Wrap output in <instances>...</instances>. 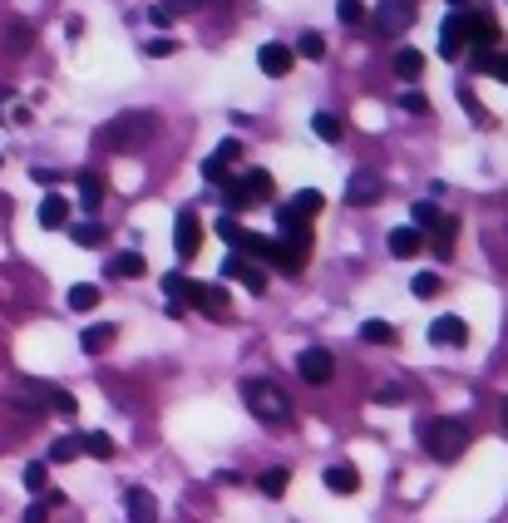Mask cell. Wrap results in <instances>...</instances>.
I'll return each instance as SVG.
<instances>
[{
	"label": "cell",
	"instance_id": "48",
	"mask_svg": "<svg viewBox=\"0 0 508 523\" xmlns=\"http://www.w3.org/2000/svg\"><path fill=\"white\" fill-rule=\"evenodd\" d=\"M149 15H153V25H168L173 20V5H153Z\"/></svg>",
	"mask_w": 508,
	"mask_h": 523
},
{
	"label": "cell",
	"instance_id": "19",
	"mask_svg": "<svg viewBox=\"0 0 508 523\" xmlns=\"http://www.w3.org/2000/svg\"><path fill=\"white\" fill-rule=\"evenodd\" d=\"M464 30H469V40H474V45H498V25L488 20L484 11L464 15Z\"/></svg>",
	"mask_w": 508,
	"mask_h": 523
},
{
	"label": "cell",
	"instance_id": "29",
	"mask_svg": "<svg viewBox=\"0 0 508 523\" xmlns=\"http://www.w3.org/2000/svg\"><path fill=\"white\" fill-rule=\"evenodd\" d=\"M70 237H75L79 247H89V252L104 247V227H99V223H75V227H70Z\"/></svg>",
	"mask_w": 508,
	"mask_h": 523
},
{
	"label": "cell",
	"instance_id": "33",
	"mask_svg": "<svg viewBox=\"0 0 508 523\" xmlns=\"http://www.w3.org/2000/svg\"><path fill=\"white\" fill-rule=\"evenodd\" d=\"M70 460H79V435H64L50 445V464H70Z\"/></svg>",
	"mask_w": 508,
	"mask_h": 523
},
{
	"label": "cell",
	"instance_id": "4",
	"mask_svg": "<svg viewBox=\"0 0 508 523\" xmlns=\"http://www.w3.org/2000/svg\"><path fill=\"white\" fill-rule=\"evenodd\" d=\"M414 25V0H381L375 11V35H405Z\"/></svg>",
	"mask_w": 508,
	"mask_h": 523
},
{
	"label": "cell",
	"instance_id": "22",
	"mask_svg": "<svg viewBox=\"0 0 508 523\" xmlns=\"http://www.w3.org/2000/svg\"><path fill=\"white\" fill-rule=\"evenodd\" d=\"M79 346H85L89 355L109 351V346H114V326H85V336H79Z\"/></svg>",
	"mask_w": 508,
	"mask_h": 523
},
{
	"label": "cell",
	"instance_id": "21",
	"mask_svg": "<svg viewBox=\"0 0 508 523\" xmlns=\"http://www.w3.org/2000/svg\"><path fill=\"white\" fill-rule=\"evenodd\" d=\"M242 188H247V198H252V208H257L262 198H272V173H266V168H252V173L242 178Z\"/></svg>",
	"mask_w": 508,
	"mask_h": 523
},
{
	"label": "cell",
	"instance_id": "50",
	"mask_svg": "<svg viewBox=\"0 0 508 523\" xmlns=\"http://www.w3.org/2000/svg\"><path fill=\"white\" fill-rule=\"evenodd\" d=\"M449 5H455L459 15H464V11H474V0H449Z\"/></svg>",
	"mask_w": 508,
	"mask_h": 523
},
{
	"label": "cell",
	"instance_id": "14",
	"mask_svg": "<svg viewBox=\"0 0 508 523\" xmlns=\"http://www.w3.org/2000/svg\"><path fill=\"white\" fill-rule=\"evenodd\" d=\"M455 237H459V223H455V217H439V223L430 227V237H424V242H430V247H434V257L445 262V257L455 252Z\"/></svg>",
	"mask_w": 508,
	"mask_h": 523
},
{
	"label": "cell",
	"instance_id": "3",
	"mask_svg": "<svg viewBox=\"0 0 508 523\" xmlns=\"http://www.w3.org/2000/svg\"><path fill=\"white\" fill-rule=\"evenodd\" d=\"M149 139H153V118H149V114H119L114 124L99 134V143H109V149H119V153L143 149Z\"/></svg>",
	"mask_w": 508,
	"mask_h": 523
},
{
	"label": "cell",
	"instance_id": "1",
	"mask_svg": "<svg viewBox=\"0 0 508 523\" xmlns=\"http://www.w3.org/2000/svg\"><path fill=\"white\" fill-rule=\"evenodd\" d=\"M424 449H430L439 464H449V460H459L464 454V445H469V425L464 420H449V415H439V420H430L424 425Z\"/></svg>",
	"mask_w": 508,
	"mask_h": 523
},
{
	"label": "cell",
	"instance_id": "7",
	"mask_svg": "<svg viewBox=\"0 0 508 523\" xmlns=\"http://www.w3.org/2000/svg\"><path fill=\"white\" fill-rule=\"evenodd\" d=\"M346 203L350 208H375L381 203V178H375V173H350V183H346Z\"/></svg>",
	"mask_w": 508,
	"mask_h": 523
},
{
	"label": "cell",
	"instance_id": "2",
	"mask_svg": "<svg viewBox=\"0 0 508 523\" xmlns=\"http://www.w3.org/2000/svg\"><path fill=\"white\" fill-rule=\"evenodd\" d=\"M242 396H247V410H252L262 425H286V420H291V400H286L282 385H272V380H247Z\"/></svg>",
	"mask_w": 508,
	"mask_h": 523
},
{
	"label": "cell",
	"instance_id": "31",
	"mask_svg": "<svg viewBox=\"0 0 508 523\" xmlns=\"http://www.w3.org/2000/svg\"><path fill=\"white\" fill-rule=\"evenodd\" d=\"M286 484H291V474H286V470H266L262 479H257V489H262L266 499H282V494H286Z\"/></svg>",
	"mask_w": 508,
	"mask_h": 523
},
{
	"label": "cell",
	"instance_id": "49",
	"mask_svg": "<svg viewBox=\"0 0 508 523\" xmlns=\"http://www.w3.org/2000/svg\"><path fill=\"white\" fill-rule=\"evenodd\" d=\"M202 0H173V11H198Z\"/></svg>",
	"mask_w": 508,
	"mask_h": 523
},
{
	"label": "cell",
	"instance_id": "40",
	"mask_svg": "<svg viewBox=\"0 0 508 523\" xmlns=\"http://www.w3.org/2000/svg\"><path fill=\"white\" fill-rule=\"evenodd\" d=\"M400 109H405V114H430V99L414 94V89H405V94H400Z\"/></svg>",
	"mask_w": 508,
	"mask_h": 523
},
{
	"label": "cell",
	"instance_id": "32",
	"mask_svg": "<svg viewBox=\"0 0 508 523\" xmlns=\"http://www.w3.org/2000/svg\"><path fill=\"white\" fill-rule=\"evenodd\" d=\"M439 287H445V277H439V272H420V277L410 282V291L420 301H430V297H439Z\"/></svg>",
	"mask_w": 508,
	"mask_h": 523
},
{
	"label": "cell",
	"instance_id": "12",
	"mask_svg": "<svg viewBox=\"0 0 508 523\" xmlns=\"http://www.w3.org/2000/svg\"><path fill=\"white\" fill-rule=\"evenodd\" d=\"M430 341L434 346H464L469 341V326L459 316H434L430 321Z\"/></svg>",
	"mask_w": 508,
	"mask_h": 523
},
{
	"label": "cell",
	"instance_id": "17",
	"mask_svg": "<svg viewBox=\"0 0 508 523\" xmlns=\"http://www.w3.org/2000/svg\"><path fill=\"white\" fill-rule=\"evenodd\" d=\"M326 489L331 494H356L360 489V470H356V464H331V470H326Z\"/></svg>",
	"mask_w": 508,
	"mask_h": 523
},
{
	"label": "cell",
	"instance_id": "8",
	"mask_svg": "<svg viewBox=\"0 0 508 523\" xmlns=\"http://www.w3.org/2000/svg\"><path fill=\"white\" fill-rule=\"evenodd\" d=\"M223 277L242 282L247 291H257V297H262V291H266V272H262V267H252L247 257H227V262H223Z\"/></svg>",
	"mask_w": 508,
	"mask_h": 523
},
{
	"label": "cell",
	"instance_id": "26",
	"mask_svg": "<svg viewBox=\"0 0 508 523\" xmlns=\"http://www.w3.org/2000/svg\"><path fill=\"white\" fill-rule=\"evenodd\" d=\"M143 267H149V262H143L138 252H119L114 262H109V272H114V277H143Z\"/></svg>",
	"mask_w": 508,
	"mask_h": 523
},
{
	"label": "cell",
	"instance_id": "44",
	"mask_svg": "<svg viewBox=\"0 0 508 523\" xmlns=\"http://www.w3.org/2000/svg\"><path fill=\"white\" fill-rule=\"evenodd\" d=\"M212 159H223V163H233V159H242V143H237V139H227V143H217V149H212Z\"/></svg>",
	"mask_w": 508,
	"mask_h": 523
},
{
	"label": "cell",
	"instance_id": "18",
	"mask_svg": "<svg viewBox=\"0 0 508 523\" xmlns=\"http://www.w3.org/2000/svg\"><path fill=\"white\" fill-rule=\"evenodd\" d=\"M99 203H104V178L99 173H79V208L99 213Z\"/></svg>",
	"mask_w": 508,
	"mask_h": 523
},
{
	"label": "cell",
	"instance_id": "35",
	"mask_svg": "<svg viewBox=\"0 0 508 523\" xmlns=\"http://www.w3.org/2000/svg\"><path fill=\"white\" fill-rule=\"evenodd\" d=\"M410 217H414V223H410L414 233H430V227L439 223V208H434V203H414V213H410Z\"/></svg>",
	"mask_w": 508,
	"mask_h": 523
},
{
	"label": "cell",
	"instance_id": "45",
	"mask_svg": "<svg viewBox=\"0 0 508 523\" xmlns=\"http://www.w3.org/2000/svg\"><path fill=\"white\" fill-rule=\"evenodd\" d=\"M202 178H208V183H223L227 178V163L223 159H208V163H202Z\"/></svg>",
	"mask_w": 508,
	"mask_h": 523
},
{
	"label": "cell",
	"instance_id": "34",
	"mask_svg": "<svg viewBox=\"0 0 508 523\" xmlns=\"http://www.w3.org/2000/svg\"><path fill=\"white\" fill-rule=\"evenodd\" d=\"M360 341H371V346H390V341H395V326H385V321H365V326H360Z\"/></svg>",
	"mask_w": 508,
	"mask_h": 523
},
{
	"label": "cell",
	"instance_id": "36",
	"mask_svg": "<svg viewBox=\"0 0 508 523\" xmlns=\"http://www.w3.org/2000/svg\"><path fill=\"white\" fill-rule=\"evenodd\" d=\"M20 479H25V489H30V494H45V484H50V470H45V464H25Z\"/></svg>",
	"mask_w": 508,
	"mask_h": 523
},
{
	"label": "cell",
	"instance_id": "27",
	"mask_svg": "<svg viewBox=\"0 0 508 523\" xmlns=\"http://www.w3.org/2000/svg\"><path fill=\"white\" fill-rule=\"evenodd\" d=\"M321 208H326V198H321L316 188H307V192H297V198H291V213H297V217H316Z\"/></svg>",
	"mask_w": 508,
	"mask_h": 523
},
{
	"label": "cell",
	"instance_id": "41",
	"mask_svg": "<svg viewBox=\"0 0 508 523\" xmlns=\"http://www.w3.org/2000/svg\"><path fill=\"white\" fill-rule=\"evenodd\" d=\"M50 503H60L50 494V499H40V503H30V509H25V523H50Z\"/></svg>",
	"mask_w": 508,
	"mask_h": 523
},
{
	"label": "cell",
	"instance_id": "38",
	"mask_svg": "<svg viewBox=\"0 0 508 523\" xmlns=\"http://www.w3.org/2000/svg\"><path fill=\"white\" fill-rule=\"evenodd\" d=\"M301 54H307V60H326V40H321L316 30H307L301 35Z\"/></svg>",
	"mask_w": 508,
	"mask_h": 523
},
{
	"label": "cell",
	"instance_id": "13",
	"mask_svg": "<svg viewBox=\"0 0 508 523\" xmlns=\"http://www.w3.org/2000/svg\"><path fill=\"white\" fill-rule=\"evenodd\" d=\"M193 306H202L208 316L223 321L227 311H233V297H227V287H212V282H198V297H193Z\"/></svg>",
	"mask_w": 508,
	"mask_h": 523
},
{
	"label": "cell",
	"instance_id": "47",
	"mask_svg": "<svg viewBox=\"0 0 508 523\" xmlns=\"http://www.w3.org/2000/svg\"><path fill=\"white\" fill-rule=\"evenodd\" d=\"M25 45H30V25H15V30H11V50H25Z\"/></svg>",
	"mask_w": 508,
	"mask_h": 523
},
{
	"label": "cell",
	"instance_id": "20",
	"mask_svg": "<svg viewBox=\"0 0 508 523\" xmlns=\"http://www.w3.org/2000/svg\"><path fill=\"white\" fill-rule=\"evenodd\" d=\"M64 223H70V203H64L60 192H50V198L40 203V227H50V233H54V227H64Z\"/></svg>",
	"mask_w": 508,
	"mask_h": 523
},
{
	"label": "cell",
	"instance_id": "23",
	"mask_svg": "<svg viewBox=\"0 0 508 523\" xmlns=\"http://www.w3.org/2000/svg\"><path fill=\"white\" fill-rule=\"evenodd\" d=\"M79 454H89V460H114V439L109 435H79Z\"/></svg>",
	"mask_w": 508,
	"mask_h": 523
},
{
	"label": "cell",
	"instance_id": "9",
	"mask_svg": "<svg viewBox=\"0 0 508 523\" xmlns=\"http://www.w3.org/2000/svg\"><path fill=\"white\" fill-rule=\"evenodd\" d=\"M291 60H297V54H291V45H276V40L257 50V64H262V75H272V79L291 75Z\"/></svg>",
	"mask_w": 508,
	"mask_h": 523
},
{
	"label": "cell",
	"instance_id": "43",
	"mask_svg": "<svg viewBox=\"0 0 508 523\" xmlns=\"http://www.w3.org/2000/svg\"><path fill=\"white\" fill-rule=\"evenodd\" d=\"M173 50H178V40H168V35H159V40H149V54H153V60H168Z\"/></svg>",
	"mask_w": 508,
	"mask_h": 523
},
{
	"label": "cell",
	"instance_id": "51",
	"mask_svg": "<svg viewBox=\"0 0 508 523\" xmlns=\"http://www.w3.org/2000/svg\"><path fill=\"white\" fill-rule=\"evenodd\" d=\"M504 425H508V400H504Z\"/></svg>",
	"mask_w": 508,
	"mask_h": 523
},
{
	"label": "cell",
	"instance_id": "42",
	"mask_svg": "<svg viewBox=\"0 0 508 523\" xmlns=\"http://www.w3.org/2000/svg\"><path fill=\"white\" fill-rule=\"evenodd\" d=\"M375 405H405V390L400 385H381V390H375Z\"/></svg>",
	"mask_w": 508,
	"mask_h": 523
},
{
	"label": "cell",
	"instance_id": "30",
	"mask_svg": "<svg viewBox=\"0 0 508 523\" xmlns=\"http://www.w3.org/2000/svg\"><path fill=\"white\" fill-rule=\"evenodd\" d=\"M70 306H75V311H94V306H99V287H94V282H79V287H70Z\"/></svg>",
	"mask_w": 508,
	"mask_h": 523
},
{
	"label": "cell",
	"instance_id": "5",
	"mask_svg": "<svg viewBox=\"0 0 508 523\" xmlns=\"http://www.w3.org/2000/svg\"><path fill=\"white\" fill-rule=\"evenodd\" d=\"M198 247H202L198 213H178V217H173V252H178L183 262H193V257H198Z\"/></svg>",
	"mask_w": 508,
	"mask_h": 523
},
{
	"label": "cell",
	"instance_id": "25",
	"mask_svg": "<svg viewBox=\"0 0 508 523\" xmlns=\"http://www.w3.org/2000/svg\"><path fill=\"white\" fill-rule=\"evenodd\" d=\"M474 64H479V69H484V75H494V79H504V85H508V54L479 50V54H474Z\"/></svg>",
	"mask_w": 508,
	"mask_h": 523
},
{
	"label": "cell",
	"instance_id": "6",
	"mask_svg": "<svg viewBox=\"0 0 508 523\" xmlns=\"http://www.w3.org/2000/svg\"><path fill=\"white\" fill-rule=\"evenodd\" d=\"M297 371L307 385H331V375H336V361H331V351H321V346H307V351L297 355Z\"/></svg>",
	"mask_w": 508,
	"mask_h": 523
},
{
	"label": "cell",
	"instance_id": "37",
	"mask_svg": "<svg viewBox=\"0 0 508 523\" xmlns=\"http://www.w3.org/2000/svg\"><path fill=\"white\" fill-rule=\"evenodd\" d=\"M50 405H54V415H64V420H75V415H79V400L70 396V390H54Z\"/></svg>",
	"mask_w": 508,
	"mask_h": 523
},
{
	"label": "cell",
	"instance_id": "39",
	"mask_svg": "<svg viewBox=\"0 0 508 523\" xmlns=\"http://www.w3.org/2000/svg\"><path fill=\"white\" fill-rule=\"evenodd\" d=\"M0 114L11 118L15 128H20V124H30V109H25V104H15V99H0Z\"/></svg>",
	"mask_w": 508,
	"mask_h": 523
},
{
	"label": "cell",
	"instance_id": "46",
	"mask_svg": "<svg viewBox=\"0 0 508 523\" xmlns=\"http://www.w3.org/2000/svg\"><path fill=\"white\" fill-rule=\"evenodd\" d=\"M336 15H340V20H346V25H356L365 11H360V0H340V5H336Z\"/></svg>",
	"mask_w": 508,
	"mask_h": 523
},
{
	"label": "cell",
	"instance_id": "24",
	"mask_svg": "<svg viewBox=\"0 0 508 523\" xmlns=\"http://www.w3.org/2000/svg\"><path fill=\"white\" fill-rule=\"evenodd\" d=\"M395 75H400V79H420L424 75V54L420 50H400V54H395Z\"/></svg>",
	"mask_w": 508,
	"mask_h": 523
},
{
	"label": "cell",
	"instance_id": "10",
	"mask_svg": "<svg viewBox=\"0 0 508 523\" xmlns=\"http://www.w3.org/2000/svg\"><path fill=\"white\" fill-rule=\"evenodd\" d=\"M464 45H469L464 15H449V20L439 25V54H445V60H459V54H464Z\"/></svg>",
	"mask_w": 508,
	"mask_h": 523
},
{
	"label": "cell",
	"instance_id": "15",
	"mask_svg": "<svg viewBox=\"0 0 508 523\" xmlns=\"http://www.w3.org/2000/svg\"><path fill=\"white\" fill-rule=\"evenodd\" d=\"M163 291H168L173 311H183V306H193V297H198V282H188L183 272H168V277H163Z\"/></svg>",
	"mask_w": 508,
	"mask_h": 523
},
{
	"label": "cell",
	"instance_id": "28",
	"mask_svg": "<svg viewBox=\"0 0 508 523\" xmlns=\"http://www.w3.org/2000/svg\"><path fill=\"white\" fill-rule=\"evenodd\" d=\"M311 128H316V139H321V143H340V118H336V114H326V109H321L316 118H311Z\"/></svg>",
	"mask_w": 508,
	"mask_h": 523
},
{
	"label": "cell",
	"instance_id": "16",
	"mask_svg": "<svg viewBox=\"0 0 508 523\" xmlns=\"http://www.w3.org/2000/svg\"><path fill=\"white\" fill-rule=\"evenodd\" d=\"M420 247H424V233H414V227H395V233H390V252L400 257V262L420 257Z\"/></svg>",
	"mask_w": 508,
	"mask_h": 523
},
{
	"label": "cell",
	"instance_id": "11",
	"mask_svg": "<svg viewBox=\"0 0 508 523\" xmlns=\"http://www.w3.org/2000/svg\"><path fill=\"white\" fill-rule=\"evenodd\" d=\"M124 509L128 523H159V499L149 489H124Z\"/></svg>",
	"mask_w": 508,
	"mask_h": 523
}]
</instances>
